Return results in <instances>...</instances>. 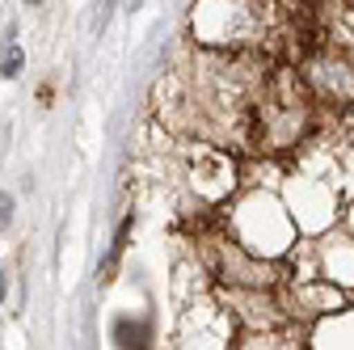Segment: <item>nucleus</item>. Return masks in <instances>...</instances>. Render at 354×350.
<instances>
[{"mask_svg": "<svg viewBox=\"0 0 354 350\" xmlns=\"http://www.w3.org/2000/svg\"><path fill=\"white\" fill-rule=\"evenodd\" d=\"M21 72V51L13 47V42H9V47H5V59H0V76H5V80H13Z\"/></svg>", "mask_w": 354, "mask_h": 350, "instance_id": "1", "label": "nucleus"}, {"mask_svg": "<svg viewBox=\"0 0 354 350\" xmlns=\"http://www.w3.org/2000/svg\"><path fill=\"white\" fill-rule=\"evenodd\" d=\"M9 220H13V199L0 194V228H9Z\"/></svg>", "mask_w": 354, "mask_h": 350, "instance_id": "2", "label": "nucleus"}, {"mask_svg": "<svg viewBox=\"0 0 354 350\" xmlns=\"http://www.w3.org/2000/svg\"><path fill=\"white\" fill-rule=\"evenodd\" d=\"M118 5H122V9H127V13H136V9H140V5H144V0H118Z\"/></svg>", "mask_w": 354, "mask_h": 350, "instance_id": "3", "label": "nucleus"}, {"mask_svg": "<svg viewBox=\"0 0 354 350\" xmlns=\"http://www.w3.org/2000/svg\"><path fill=\"white\" fill-rule=\"evenodd\" d=\"M5 291H9V279H5V270H0V300H5Z\"/></svg>", "mask_w": 354, "mask_h": 350, "instance_id": "4", "label": "nucleus"}, {"mask_svg": "<svg viewBox=\"0 0 354 350\" xmlns=\"http://www.w3.org/2000/svg\"><path fill=\"white\" fill-rule=\"evenodd\" d=\"M26 5H42V0H26Z\"/></svg>", "mask_w": 354, "mask_h": 350, "instance_id": "5", "label": "nucleus"}]
</instances>
